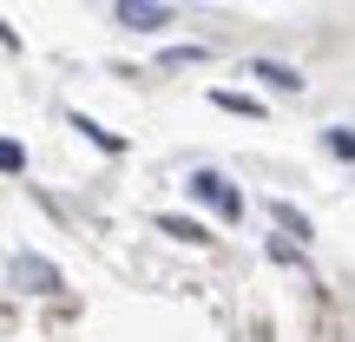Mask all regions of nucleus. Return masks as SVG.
I'll return each mask as SVG.
<instances>
[{
    "instance_id": "nucleus-5",
    "label": "nucleus",
    "mask_w": 355,
    "mask_h": 342,
    "mask_svg": "<svg viewBox=\"0 0 355 342\" xmlns=\"http://www.w3.org/2000/svg\"><path fill=\"white\" fill-rule=\"evenodd\" d=\"M73 132H86V139L99 145V152H125V139H119V132H105L99 119H86V112H73Z\"/></svg>"
},
{
    "instance_id": "nucleus-7",
    "label": "nucleus",
    "mask_w": 355,
    "mask_h": 342,
    "mask_svg": "<svg viewBox=\"0 0 355 342\" xmlns=\"http://www.w3.org/2000/svg\"><path fill=\"white\" fill-rule=\"evenodd\" d=\"M211 105H224V112H243V119H263V105H257L250 92H211Z\"/></svg>"
},
{
    "instance_id": "nucleus-8",
    "label": "nucleus",
    "mask_w": 355,
    "mask_h": 342,
    "mask_svg": "<svg viewBox=\"0 0 355 342\" xmlns=\"http://www.w3.org/2000/svg\"><path fill=\"white\" fill-rule=\"evenodd\" d=\"M270 211H277V224H283V230H296V237H309V217L296 211L290 198H277V204H270Z\"/></svg>"
},
{
    "instance_id": "nucleus-4",
    "label": "nucleus",
    "mask_w": 355,
    "mask_h": 342,
    "mask_svg": "<svg viewBox=\"0 0 355 342\" xmlns=\"http://www.w3.org/2000/svg\"><path fill=\"white\" fill-rule=\"evenodd\" d=\"M243 73H250V79H263L270 92H303V73H296V66H283V60H250Z\"/></svg>"
},
{
    "instance_id": "nucleus-2",
    "label": "nucleus",
    "mask_w": 355,
    "mask_h": 342,
    "mask_svg": "<svg viewBox=\"0 0 355 342\" xmlns=\"http://www.w3.org/2000/svg\"><path fill=\"white\" fill-rule=\"evenodd\" d=\"M7 270H13V283H20V290H33V296H60V290H66L60 264H46V257H33V250H20Z\"/></svg>"
},
{
    "instance_id": "nucleus-1",
    "label": "nucleus",
    "mask_w": 355,
    "mask_h": 342,
    "mask_svg": "<svg viewBox=\"0 0 355 342\" xmlns=\"http://www.w3.org/2000/svg\"><path fill=\"white\" fill-rule=\"evenodd\" d=\"M191 198H198V204H211V211L217 217H230V224H237V217H243V191L237 185H230V178L224 171H211V165H198V171H191Z\"/></svg>"
},
{
    "instance_id": "nucleus-11",
    "label": "nucleus",
    "mask_w": 355,
    "mask_h": 342,
    "mask_svg": "<svg viewBox=\"0 0 355 342\" xmlns=\"http://www.w3.org/2000/svg\"><path fill=\"white\" fill-rule=\"evenodd\" d=\"M0 165H7V171H20V165H26V152H20V139H7V145H0Z\"/></svg>"
},
{
    "instance_id": "nucleus-3",
    "label": "nucleus",
    "mask_w": 355,
    "mask_h": 342,
    "mask_svg": "<svg viewBox=\"0 0 355 342\" xmlns=\"http://www.w3.org/2000/svg\"><path fill=\"white\" fill-rule=\"evenodd\" d=\"M112 20H119V26H139V33H152V26L171 20V7H165V0H119Z\"/></svg>"
},
{
    "instance_id": "nucleus-9",
    "label": "nucleus",
    "mask_w": 355,
    "mask_h": 342,
    "mask_svg": "<svg viewBox=\"0 0 355 342\" xmlns=\"http://www.w3.org/2000/svg\"><path fill=\"white\" fill-rule=\"evenodd\" d=\"M322 145H329L336 158H349V165H355V132H349V126H329V132H322Z\"/></svg>"
},
{
    "instance_id": "nucleus-6",
    "label": "nucleus",
    "mask_w": 355,
    "mask_h": 342,
    "mask_svg": "<svg viewBox=\"0 0 355 342\" xmlns=\"http://www.w3.org/2000/svg\"><path fill=\"white\" fill-rule=\"evenodd\" d=\"M158 230H171V237H184V243H211V230H204L198 217H171L165 211V217H158Z\"/></svg>"
},
{
    "instance_id": "nucleus-10",
    "label": "nucleus",
    "mask_w": 355,
    "mask_h": 342,
    "mask_svg": "<svg viewBox=\"0 0 355 342\" xmlns=\"http://www.w3.org/2000/svg\"><path fill=\"white\" fill-rule=\"evenodd\" d=\"M204 60V46L191 40V46H165V66H198Z\"/></svg>"
}]
</instances>
